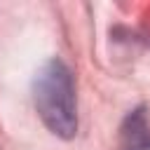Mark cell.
<instances>
[{"label": "cell", "mask_w": 150, "mask_h": 150, "mask_svg": "<svg viewBox=\"0 0 150 150\" xmlns=\"http://www.w3.org/2000/svg\"><path fill=\"white\" fill-rule=\"evenodd\" d=\"M120 150H150V120L143 108H136L122 122Z\"/></svg>", "instance_id": "cell-2"}, {"label": "cell", "mask_w": 150, "mask_h": 150, "mask_svg": "<svg viewBox=\"0 0 150 150\" xmlns=\"http://www.w3.org/2000/svg\"><path fill=\"white\" fill-rule=\"evenodd\" d=\"M33 101L38 115L61 138H73L77 131V105H75V84L73 73L61 59H49L35 73L33 80Z\"/></svg>", "instance_id": "cell-1"}]
</instances>
